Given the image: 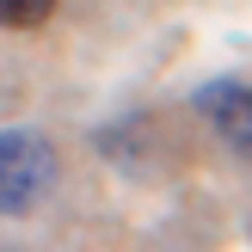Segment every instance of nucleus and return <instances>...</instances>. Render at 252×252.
<instances>
[{"label": "nucleus", "mask_w": 252, "mask_h": 252, "mask_svg": "<svg viewBox=\"0 0 252 252\" xmlns=\"http://www.w3.org/2000/svg\"><path fill=\"white\" fill-rule=\"evenodd\" d=\"M197 117L240 160H252V86L246 80H203L197 86Z\"/></svg>", "instance_id": "nucleus-2"}, {"label": "nucleus", "mask_w": 252, "mask_h": 252, "mask_svg": "<svg viewBox=\"0 0 252 252\" xmlns=\"http://www.w3.org/2000/svg\"><path fill=\"white\" fill-rule=\"evenodd\" d=\"M56 185V148L37 129H0V216L37 209Z\"/></svg>", "instance_id": "nucleus-1"}, {"label": "nucleus", "mask_w": 252, "mask_h": 252, "mask_svg": "<svg viewBox=\"0 0 252 252\" xmlns=\"http://www.w3.org/2000/svg\"><path fill=\"white\" fill-rule=\"evenodd\" d=\"M56 6L62 0H0V25L6 31H37V25L56 19Z\"/></svg>", "instance_id": "nucleus-3"}]
</instances>
